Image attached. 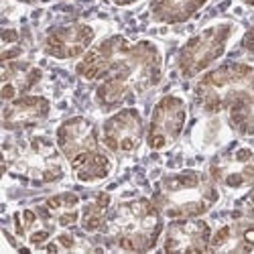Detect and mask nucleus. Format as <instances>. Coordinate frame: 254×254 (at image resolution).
<instances>
[{
	"label": "nucleus",
	"instance_id": "nucleus-1",
	"mask_svg": "<svg viewBox=\"0 0 254 254\" xmlns=\"http://www.w3.org/2000/svg\"><path fill=\"white\" fill-rule=\"evenodd\" d=\"M75 75L96 83L94 102L102 112L134 106L161 86L165 77V49L155 39L108 35L77 59Z\"/></svg>",
	"mask_w": 254,
	"mask_h": 254
},
{
	"label": "nucleus",
	"instance_id": "nucleus-2",
	"mask_svg": "<svg viewBox=\"0 0 254 254\" xmlns=\"http://www.w3.org/2000/svg\"><path fill=\"white\" fill-rule=\"evenodd\" d=\"M193 106L203 116H226L234 134L254 138V61H226L199 75Z\"/></svg>",
	"mask_w": 254,
	"mask_h": 254
},
{
	"label": "nucleus",
	"instance_id": "nucleus-3",
	"mask_svg": "<svg viewBox=\"0 0 254 254\" xmlns=\"http://www.w3.org/2000/svg\"><path fill=\"white\" fill-rule=\"evenodd\" d=\"M55 142L77 183L98 185L114 173V155L104 146L92 118L75 114L61 120L55 128Z\"/></svg>",
	"mask_w": 254,
	"mask_h": 254
},
{
	"label": "nucleus",
	"instance_id": "nucleus-4",
	"mask_svg": "<svg viewBox=\"0 0 254 254\" xmlns=\"http://www.w3.org/2000/svg\"><path fill=\"white\" fill-rule=\"evenodd\" d=\"M165 216L151 197H128L112 205L102 232L104 246L118 252H151L165 232Z\"/></svg>",
	"mask_w": 254,
	"mask_h": 254
},
{
	"label": "nucleus",
	"instance_id": "nucleus-5",
	"mask_svg": "<svg viewBox=\"0 0 254 254\" xmlns=\"http://www.w3.org/2000/svg\"><path fill=\"white\" fill-rule=\"evenodd\" d=\"M151 199L167 220L203 218L220 203L222 189L207 171L181 169L155 181Z\"/></svg>",
	"mask_w": 254,
	"mask_h": 254
},
{
	"label": "nucleus",
	"instance_id": "nucleus-6",
	"mask_svg": "<svg viewBox=\"0 0 254 254\" xmlns=\"http://www.w3.org/2000/svg\"><path fill=\"white\" fill-rule=\"evenodd\" d=\"M67 161L55 136L27 134L4 142V171L14 181L29 187L57 185L67 175Z\"/></svg>",
	"mask_w": 254,
	"mask_h": 254
},
{
	"label": "nucleus",
	"instance_id": "nucleus-7",
	"mask_svg": "<svg viewBox=\"0 0 254 254\" xmlns=\"http://www.w3.org/2000/svg\"><path fill=\"white\" fill-rule=\"evenodd\" d=\"M240 35V25L232 18H216L185 39L175 55V71L181 79H195L216 67Z\"/></svg>",
	"mask_w": 254,
	"mask_h": 254
},
{
	"label": "nucleus",
	"instance_id": "nucleus-8",
	"mask_svg": "<svg viewBox=\"0 0 254 254\" xmlns=\"http://www.w3.org/2000/svg\"><path fill=\"white\" fill-rule=\"evenodd\" d=\"M189 118V106L183 94L167 92L163 94L151 110L146 122L144 142L153 153H163L181 138Z\"/></svg>",
	"mask_w": 254,
	"mask_h": 254
},
{
	"label": "nucleus",
	"instance_id": "nucleus-9",
	"mask_svg": "<svg viewBox=\"0 0 254 254\" xmlns=\"http://www.w3.org/2000/svg\"><path fill=\"white\" fill-rule=\"evenodd\" d=\"M209 177L226 191H242L254 183V146L230 142L207 163Z\"/></svg>",
	"mask_w": 254,
	"mask_h": 254
},
{
	"label": "nucleus",
	"instance_id": "nucleus-10",
	"mask_svg": "<svg viewBox=\"0 0 254 254\" xmlns=\"http://www.w3.org/2000/svg\"><path fill=\"white\" fill-rule=\"evenodd\" d=\"M100 136L104 146L114 157L134 155L146 136L142 112L136 106H124V108L110 112L100 126Z\"/></svg>",
	"mask_w": 254,
	"mask_h": 254
},
{
	"label": "nucleus",
	"instance_id": "nucleus-11",
	"mask_svg": "<svg viewBox=\"0 0 254 254\" xmlns=\"http://www.w3.org/2000/svg\"><path fill=\"white\" fill-rule=\"evenodd\" d=\"M100 37V27L86 20H73L51 27L43 37V53L53 61L81 59Z\"/></svg>",
	"mask_w": 254,
	"mask_h": 254
},
{
	"label": "nucleus",
	"instance_id": "nucleus-12",
	"mask_svg": "<svg viewBox=\"0 0 254 254\" xmlns=\"http://www.w3.org/2000/svg\"><path fill=\"white\" fill-rule=\"evenodd\" d=\"M211 224L203 218L171 220L165 226L161 250L165 252H209Z\"/></svg>",
	"mask_w": 254,
	"mask_h": 254
},
{
	"label": "nucleus",
	"instance_id": "nucleus-13",
	"mask_svg": "<svg viewBox=\"0 0 254 254\" xmlns=\"http://www.w3.org/2000/svg\"><path fill=\"white\" fill-rule=\"evenodd\" d=\"M53 112V104L47 96L41 94H25L4 104L2 108V126L4 132H27L37 128L45 120H49Z\"/></svg>",
	"mask_w": 254,
	"mask_h": 254
},
{
	"label": "nucleus",
	"instance_id": "nucleus-14",
	"mask_svg": "<svg viewBox=\"0 0 254 254\" xmlns=\"http://www.w3.org/2000/svg\"><path fill=\"white\" fill-rule=\"evenodd\" d=\"M12 230H14L16 240L25 250H41L59 232L45 218V214L39 209V205L23 207L14 211Z\"/></svg>",
	"mask_w": 254,
	"mask_h": 254
},
{
	"label": "nucleus",
	"instance_id": "nucleus-15",
	"mask_svg": "<svg viewBox=\"0 0 254 254\" xmlns=\"http://www.w3.org/2000/svg\"><path fill=\"white\" fill-rule=\"evenodd\" d=\"M209 252H254V218L240 216L211 232Z\"/></svg>",
	"mask_w": 254,
	"mask_h": 254
},
{
	"label": "nucleus",
	"instance_id": "nucleus-16",
	"mask_svg": "<svg viewBox=\"0 0 254 254\" xmlns=\"http://www.w3.org/2000/svg\"><path fill=\"white\" fill-rule=\"evenodd\" d=\"M43 79V69L37 67L29 59L2 61V100L4 104L29 94Z\"/></svg>",
	"mask_w": 254,
	"mask_h": 254
},
{
	"label": "nucleus",
	"instance_id": "nucleus-17",
	"mask_svg": "<svg viewBox=\"0 0 254 254\" xmlns=\"http://www.w3.org/2000/svg\"><path fill=\"white\" fill-rule=\"evenodd\" d=\"M211 0H151L146 14L153 25L177 27L197 16Z\"/></svg>",
	"mask_w": 254,
	"mask_h": 254
},
{
	"label": "nucleus",
	"instance_id": "nucleus-18",
	"mask_svg": "<svg viewBox=\"0 0 254 254\" xmlns=\"http://www.w3.org/2000/svg\"><path fill=\"white\" fill-rule=\"evenodd\" d=\"M39 209L45 214V218L57 228V230H65V228H75L79 224L81 216V197L75 191H59L43 201L37 203Z\"/></svg>",
	"mask_w": 254,
	"mask_h": 254
},
{
	"label": "nucleus",
	"instance_id": "nucleus-19",
	"mask_svg": "<svg viewBox=\"0 0 254 254\" xmlns=\"http://www.w3.org/2000/svg\"><path fill=\"white\" fill-rule=\"evenodd\" d=\"M114 201L108 191H100L92 195L86 203H81V216H79V228L88 234H102L106 222H108V214L112 209Z\"/></svg>",
	"mask_w": 254,
	"mask_h": 254
},
{
	"label": "nucleus",
	"instance_id": "nucleus-20",
	"mask_svg": "<svg viewBox=\"0 0 254 254\" xmlns=\"http://www.w3.org/2000/svg\"><path fill=\"white\" fill-rule=\"evenodd\" d=\"M41 250H45V252H100V250H106V246L96 244L94 238H90L88 232L65 228V230H59Z\"/></svg>",
	"mask_w": 254,
	"mask_h": 254
},
{
	"label": "nucleus",
	"instance_id": "nucleus-21",
	"mask_svg": "<svg viewBox=\"0 0 254 254\" xmlns=\"http://www.w3.org/2000/svg\"><path fill=\"white\" fill-rule=\"evenodd\" d=\"M240 51L254 61V25L240 37Z\"/></svg>",
	"mask_w": 254,
	"mask_h": 254
},
{
	"label": "nucleus",
	"instance_id": "nucleus-22",
	"mask_svg": "<svg viewBox=\"0 0 254 254\" xmlns=\"http://www.w3.org/2000/svg\"><path fill=\"white\" fill-rule=\"evenodd\" d=\"M240 209H242V214L244 216H250L254 218V183L248 187V191L244 193V197L240 199Z\"/></svg>",
	"mask_w": 254,
	"mask_h": 254
},
{
	"label": "nucleus",
	"instance_id": "nucleus-23",
	"mask_svg": "<svg viewBox=\"0 0 254 254\" xmlns=\"http://www.w3.org/2000/svg\"><path fill=\"white\" fill-rule=\"evenodd\" d=\"M108 2L118 8H130V6H136L138 2H142V0H108Z\"/></svg>",
	"mask_w": 254,
	"mask_h": 254
},
{
	"label": "nucleus",
	"instance_id": "nucleus-24",
	"mask_svg": "<svg viewBox=\"0 0 254 254\" xmlns=\"http://www.w3.org/2000/svg\"><path fill=\"white\" fill-rule=\"evenodd\" d=\"M23 4H31V6H39V4H51V2H61V0H18Z\"/></svg>",
	"mask_w": 254,
	"mask_h": 254
},
{
	"label": "nucleus",
	"instance_id": "nucleus-25",
	"mask_svg": "<svg viewBox=\"0 0 254 254\" xmlns=\"http://www.w3.org/2000/svg\"><path fill=\"white\" fill-rule=\"evenodd\" d=\"M240 2H242L246 8H252V10H254V0H240Z\"/></svg>",
	"mask_w": 254,
	"mask_h": 254
}]
</instances>
